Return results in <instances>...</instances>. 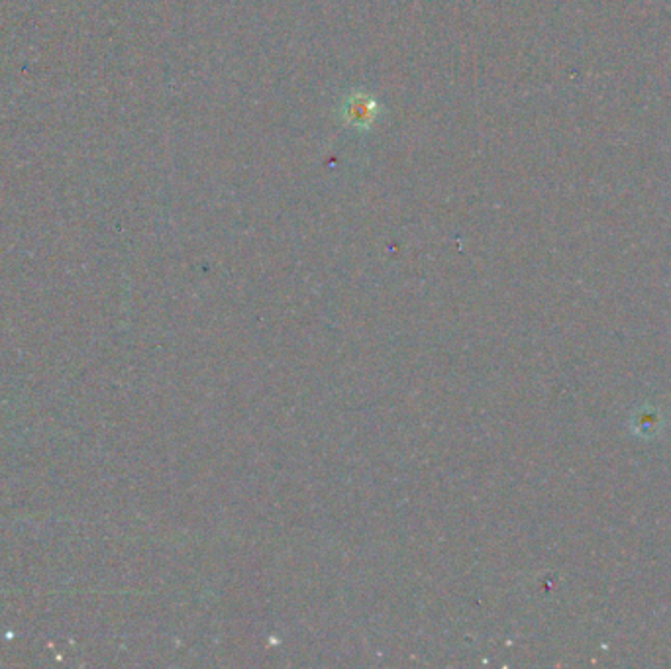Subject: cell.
<instances>
[{
	"label": "cell",
	"mask_w": 671,
	"mask_h": 669,
	"mask_svg": "<svg viewBox=\"0 0 671 669\" xmlns=\"http://www.w3.org/2000/svg\"><path fill=\"white\" fill-rule=\"evenodd\" d=\"M342 112L349 126L367 130L377 116V102L367 95H352L346 100Z\"/></svg>",
	"instance_id": "cell-1"
}]
</instances>
